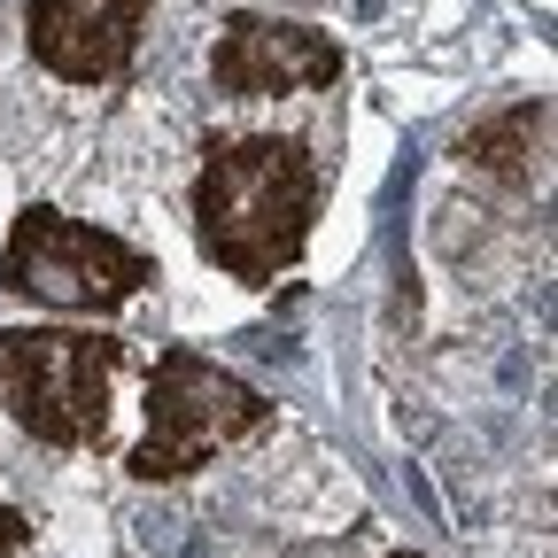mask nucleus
Returning <instances> with one entry per match:
<instances>
[{
  "instance_id": "obj_1",
  "label": "nucleus",
  "mask_w": 558,
  "mask_h": 558,
  "mask_svg": "<svg viewBox=\"0 0 558 558\" xmlns=\"http://www.w3.org/2000/svg\"><path fill=\"white\" fill-rule=\"evenodd\" d=\"M318 202L326 171L295 132H226L194 163V248L241 288H264L311 248Z\"/></svg>"
},
{
  "instance_id": "obj_2",
  "label": "nucleus",
  "mask_w": 558,
  "mask_h": 558,
  "mask_svg": "<svg viewBox=\"0 0 558 558\" xmlns=\"http://www.w3.org/2000/svg\"><path fill=\"white\" fill-rule=\"evenodd\" d=\"M156 256L109 233V226H86L54 202H32L9 218V241H0V288L32 311H54V318H109L124 303H140L156 288Z\"/></svg>"
},
{
  "instance_id": "obj_3",
  "label": "nucleus",
  "mask_w": 558,
  "mask_h": 558,
  "mask_svg": "<svg viewBox=\"0 0 558 558\" xmlns=\"http://www.w3.org/2000/svg\"><path fill=\"white\" fill-rule=\"evenodd\" d=\"M124 341L94 326H9L0 333V403L39 450H109V403Z\"/></svg>"
},
{
  "instance_id": "obj_4",
  "label": "nucleus",
  "mask_w": 558,
  "mask_h": 558,
  "mask_svg": "<svg viewBox=\"0 0 558 558\" xmlns=\"http://www.w3.org/2000/svg\"><path fill=\"white\" fill-rule=\"evenodd\" d=\"M140 411H148V435L124 450L132 481H186V473H202L218 450H233L241 435H256L271 418L264 388H248L233 365L202 357V349H186V341L156 349L148 403Z\"/></svg>"
},
{
  "instance_id": "obj_5",
  "label": "nucleus",
  "mask_w": 558,
  "mask_h": 558,
  "mask_svg": "<svg viewBox=\"0 0 558 558\" xmlns=\"http://www.w3.org/2000/svg\"><path fill=\"white\" fill-rule=\"evenodd\" d=\"M209 86L226 101H279V94H326L341 86V39L295 16H226L209 47Z\"/></svg>"
},
{
  "instance_id": "obj_6",
  "label": "nucleus",
  "mask_w": 558,
  "mask_h": 558,
  "mask_svg": "<svg viewBox=\"0 0 558 558\" xmlns=\"http://www.w3.org/2000/svg\"><path fill=\"white\" fill-rule=\"evenodd\" d=\"M148 9L156 0H24V47L62 86H117L132 78Z\"/></svg>"
},
{
  "instance_id": "obj_7",
  "label": "nucleus",
  "mask_w": 558,
  "mask_h": 558,
  "mask_svg": "<svg viewBox=\"0 0 558 558\" xmlns=\"http://www.w3.org/2000/svg\"><path fill=\"white\" fill-rule=\"evenodd\" d=\"M543 148H550V101H512V109H497V117L465 124L458 163L481 171V179L527 186V179H543Z\"/></svg>"
},
{
  "instance_id": "obj_8",
  "label": "nucleus",
  "mask_w": 558,
  "mask_h": 558,
  "mask_svg": "<svg viewBox=\"0 0 558 558\" xmlns=\"http://www.w3.org/2000/svg\"><path fill=\"white\" fill-rule=\"evenodd\" d=\"M32 550V520L16 505H0V558H24Z\"/></svg>"
},
{
  "instance_id": "obj_9",
  "label": "nucleus",
  "mask_w": 558,
  "mask_h": 558,
  "mask_svg": "<svg viewBox=\"0 0 558 558\" xmlns=\"http://www.w3.org/2000/svg\"><path fill=\"white\" fill-rule=\"evenodd\" d=\"M388 558H418V550H388Z\"/></svg>"
}]
</instances>
